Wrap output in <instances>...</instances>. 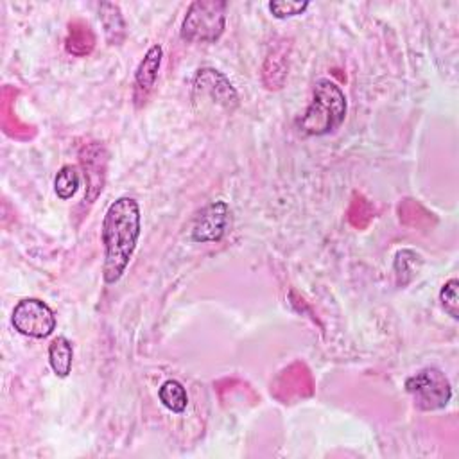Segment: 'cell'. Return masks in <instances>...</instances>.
<instances>
[{"label": "cell", "mask_w": 459, "mask_h": 459, "mask_svg": "<svg viewBox=\"0 0 459 459\" xmlns=\"http://www.w3.org/2000/svg\"><path fill=\"white\" fill-rule=\"evenodd\" d=\"M269 67H271V72L262 74L264 79L269 78V74H273V70H278L280 79L285 81V78H287V54H285V49H283V47L275 49V51L267 56V60H266V63H264V69H269Z\"/></svg>", "instance_id": "e0dca14e"}, {"label": "cell", "mask_w": 459, "mask_h": 459, "mask_svg": "<svg viewBox=\"0 0 459 459\" xmlns=\"http://www.w3.org/2000/svg\"><path fill=\"white\" fill-rule=\"evenodd\" d=\"M416 258H420L414 251L411 250H402L397 253L395 257V271H397V276L400 280L402 275H411V266L416 262Z\"/></svg>", "instance_id": "ac0fdd59"}, {"label": "cell", "mask_w": 459, "mask_h": 459, "mask_svg": "<svg viewBox=\"0 0 459 459\" xmlns=\"http://www.w3.org/2000/svg\"><path fill=\"white\" fill-rule=\"evenodd\" d=\"M81 162L85 168V178L88 182L85 201L94 203L97 196L102 193L104 185V171H106V149L102 143L94 142L83 149Z\"/></svg>", "instance_id": "9c48e42d"}, {"label": "cell", "mask_w": 459, "mask_h": 459, "mask_svg": "<svg viewBox=\"0 0 459 459\" xmlns=\"http://www.w3.org/2000/svg\"><path fill=\"white\" fill-rule=\"evenodd\" d=\"M79 185H81V178L76 166H63L54 178V193L63 201L74 198L76 193L79 191Z\"/></svg>", "instance_id": "5bb4252c"}, {"label": "cell", "mask_w": 459, "mask_h": 459, "mask_svg": "<svg viewBox=\"0 0 459 459\" xmlns=\"http://www.w3.org/2000/svg\"><path fill=\"white\" fill-rule=\"evenodd\" d=\"M162 60H164V49L160 44H157L147 49L145 56L138 63L135 70V94H133L138 106L147 101L149 94L152 92V88H155L160 74Z\"/></svg>", "instance_id": "ba28073f"}, {"label": "cell", "mask_w": 459, "mask_h": 459, "mask_svg": "<svg viewBox=\"0 0 459 459\" xmlns=\"http://www.w3.org/2000/svg\"><path fill=\"white\" fill-rule=\"evenodd\" d=\"M194 94L203 95L228 113H234L241 101L230 79L216 69H200L194 78Z\"/></svg>", "instance_id": "52a82bcc"}, {"label": "cell", "mask_w": 459, "mask_h": 459, "mask_svg": "<svg viewBox=\"0 0 459 459\" xmlns=\"http://www.w3.org/2000/svg\"><path fill=\"white\" fill-rule=\"evenodd\" d=\"M95 47V35L92 28L83 20H74L69 24V33L65 38V49L69 54L85 58Z\"/></svg>", "instance_id": "8fae6325"}, {"label": "cell", "mask_w": 459, "mask_h": 459, "mask_svg": "<svg viewBox=\"0 0 459 459\" xmlns=\"http://www.w3.org/2000/svg\"><path fill=\"white\" fill-rule=\"evenodd\" d=\"M225 0H196L187 10L180 37L189 44H216L226 28Z\"/></svg>", "instance_id": "3957f363"}, {"label": "cell", "mask_w": 459, "mask_h": 459, "mask_svg": "<svg viewBox=\"0 0 459 459\" xmlns=\"http://www.w3.org/2000/svg\"><path fill=\"white\" fill-rule=\"evenodd\" d=\"M347 95L341 86L331 79H320L313 90V101L298 120V129L307 136H324L334 133L347 119Z\"/></svg>", "instance_id": "7a4b0ae2"}, {"label": "cell", "mask_w": 459, "mask_h": 459, "mask_svg": "<svg viewBox=\"0 0 459 459\" xmlns=\"http://www.w3.org/2000/svg\"><path fill=\"white\" fill-rule=\"evenodd\" d=\"M459 282L455 278H450L439 291V301L441 307L445 309V313L452 318V320H459Z\"/></svg>", "instance_id": "2e32d148"}, {"label": "cell", "mask_w": 459, "mask_h": 459, "mask_svg": "<svg viewBox=\"0 0 459 459\" xmlns=\"http://www.w3.org/2000/svg\"><path fill=\"white\" fill-rule=\"evenodd\" d=\"M72 361H74L72 343L65 336H58L56 340H53V343L49 345V365L53 372L61 379L69 377L72 370Z\"/></svg>", "instance_id": "7c38bea8"}, {"label": "cell", "mask_w": 459, "mask_h": 459, "mask_svg": "<svg viewBox=\"0 0 459 459\" xmlns=\"http://www.w3.org/2000/svg\"><path fill=\"white\" fill-rule=\"evenodd\" d=\"M13 329L33 340H45L56 331V315L40 298L20 299L12 315Z\"/></svg>", "instance_id": "5b68a950"}, {"label": "cell", "mask_w": 459, "mask_h": 459, "mask_svg": "<svg viewBox=\"0 0 459 459\" xmlns=\"http://www.w3.org/2000/svg\"><path fill=\"white\" fill-rule=\"evenodd\" d=\"M407 395L413 398V404L420 411H438L448 406L452 398V386L447 375L434 368H423L406 379L404 384Z\"/></svg>", "instance_id": "277c9868"}, {"label": "cell", "mask_w": 459, "mask_h": 459, "mask_svg": "<svg viewBox=\"0 0 459 459\" xmlns=\"http://www.w3.org/2000/svg\"><path fill=\"white\" fill-rule=\"evenodd\" d=\"M99 20L104 29L106 42L110 45H120L126 40V22L122 17V12L113 3H102L99 6Z\"/></svg>", "instance_id": "30bf717a"}, {"label": "cell", "mask_w": 459, "mask_h": 459, "mask_svg": "<svg viewBox=\"0 0 459 459\" xmlns=\"http://www.w3.org/2000/svg\"><path fill=\"white\" fill-rule=\"evenodd\" d=\"M311 4L307 3V0H273V3L267 4L271 15L278 20H285V19H292V17H298V15H303L305 12H307Z\"/></svg>", "instance_id": "9a60e30c"}, {"label": "cell", "mask_w": 459, "mask_h": 459, "mask_svg": "<svg viewBox=\"0 0 459 459\" xmlns=\"http://www.w3.org/2000/svg\"><path fill=\"white\" fill-rule=\"evenodd\" d=\"M232 226L230 205L223 200L212 201L200 210L194 219L191 237L194 242H219Z\"/></svg>", "instance_id": "8992f818"}, {"label": "cell", "mask_w": 459, "mask_h": 459, "mask_svg": "<svg viewBox=\"0 0 459 459\" xmlns=\"http://www.w3.org/2000/svg\"><path fill=\"white\" fill-rule=\"evenodd\" d=\"M142 234V212L135 198L115 200L102 219L101 241L104 246L102 278L106 285L117 283L126 273Z\"/></svg>", "instance_id": "6da1fadb"}, {"label": "cell", "mask_w": 459, "mask_h": 459, "mask_svg": "<svg viewBox=\"0 0 459 459\" xmlns=\"http://www.w3.org/2000/svg\"><path fill=\"white\" fill-rule=\"evenodd\" d=\"M159 398L162 402V406L166 409H169L171 413H176V414H182L187 411V406H189V395H187V389L185 386L176 381V379H169L166 381L160 389H159Z\"/></svg>", "instance_id": "4fadbf2b"}]
</instances>
